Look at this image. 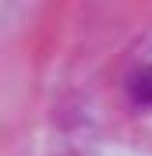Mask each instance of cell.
Segmentation results:
<instances>
[{
	"mask_svg": "<svg viewBox=\"0 0 152 156\" xmlns=\"http://www.w3.org/2000/svg\"><path fill=\"white\" fill-rule=\"evenodd\" d=\"M138 92H142V96H145V99H152V78H145L142 85H138Z\"/></svg>",
	"mask_w": 152,
	"mask_h": 156,
	"instance_id": "1",
	"label": "cell"
}]
</instances>
